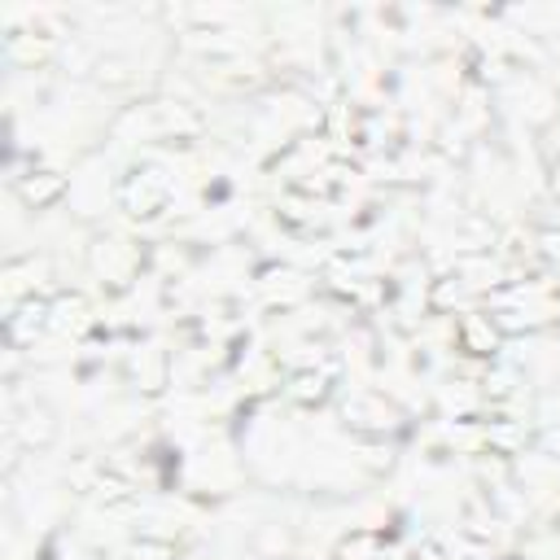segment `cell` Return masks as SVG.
I'll return each mask as SVG.
<instances>
[{
	"label": "cell",
	"instance_id": "obj_10",
	"mask_svg": "<svg viewBox=\"0 0 560 560\" xmlns=\"http://www.w3.org/2000/svg\"><path fill=\"white\" fill-rule=\"evenodd\" d=\"M328 394H332V372L306 368V372H293V376H289V398L302 402V407H319Z\"/></svg>",
	"mask_w": 560,
	"mask_h": 560
},
{
	"label": "cell",
	"instance_id": "obj_18",
	"mask_svg": "<svg viewBox=\"0 0 560 560\" xmlns=\"http://www.w3.org/2000/svg\"><path fill=\"white\" fill-rule=\"evenodd\" d=\"M499 560H521V556H499Z\"/></svg>",
	"mask_w": 560,
	"mask_h": 560
},
{
	"label": "cell",
	"instance_id": "obj_14",
	"mask_svg": "<svg viewBox=\"0 0 560 560\" xmlns=\"http://www.w3.org/2000/svg\"><path fill=\"white\" fill-rule=\"evenodd\" d=\"M127 556H131V560H179V547H175L171 538H153V534H140V538H131Z\"/></svg>",
	"mask_w": 560,
	"mask_h": 560
},
{
	"label": "cell",
	"instance_id": "obj_5",
	"mask_svg": "<svg viewBox=\"0 0 560 560\" xmlns=\"http://www.w3.org/2000/svg\"><path fill=\"white\" fill-rule=\"evenodd\" d=\"M13 192H18V201L26 210H48L52 201L66 197V175L52 171V166H31V171H22L13 179Z\"/></svg>",
	"mask_w": 560,
	"mask_h": 560
},
{
	"label": "cell",
	"instance_id": "obj_1",
	"mask_svg": "<svg viewBox=\"0 0 560 560\" xmlns=\"http://www.w3.org/2000/svg\"><path fill=\"white\" fill-rule=\"evenodd\" d=\"M166 201H171V179L158 166H136L118 179V206L131 219H153L166 210Z\"/></svg>",
	"mask_w": 560,
	"mask_h": 560
},
{
	"label": "cell",
	"instance_id": "obj_9",
	"mask_svg": "<svg viewBox=\"0 0 560 560\" xmlns=\"http://www.w3.org/2000/svg\"><path fill=\"white\" fill-rule=\"evenodd\" d=\"M48 302H52V328H57V332L79 337V332L92 328V306H88L83 293H57V298H48Z\"/></svg>",
	"mask_w": 560,
	"mask_h": 560
},
{
	"label": "cell",
	"instance_id": "obj_4",
	"mask_svg": "<svg viewBox=\"0 0 560 560\" xmlns=\"http://www.w3.org/2000/svg\"><path fill=\"white\" fill-rule=\"evenodd\" d=\"M9 433H13V442L22 451H48L57 442V411L48 402H39V398L22 402L13 411V420H9Z\"/></svg>",
	"mask_w": 560,
	"mask_h": 560
},
{
	"label": "cell",
	"instance_id": "obj_19",
	"mask_svg": "<svg viewBox=\"0 0 560 560\" xmlns=\"http://www.w3.org/2000/svg\"><path fill=\"white\" fill-rule=\"evenodd\" d=\"M192 560H197V556H192Z\"/></svg>",
	"mask_w": 560,
	"mask_h": 560
},
{
	"label": "cell",
	"instance_id": "obj_3",
	"mask_svg": "<svg viewBox=\"0 0 560 560\" xmlns=\"http://www.w3.org/2000/svg\"><path fill=\"white\" fill-rule=\"evenodd\" d=\"M44 328H52V302L26 293V298H18V306L4 315V346H9V350H31Z\"/></svg>",
	"mask_w": 560,
	"mask_h": 560
},
{
	"label": "cell",
	"instance_id": "obj_13",
	"mask_svg": "<svg viewBox=\"0 0 560 560\" xmlns=\"http://www.w3.org/2000/svg\"><path fill=\"white\" fill-rule=\"evenodd\" d=\"M249 547H254V556H262V560H284V556L298 547V538H293L289 525H262Z\"/></svg>",
	"mask_w": 560,
	"mask_h": 560
},
{
	"label": "cell",
	"instance_id": "obj_11",
	"mask_svg": "<svg viewBox=\"0 0 560 560\" xmlns=\"http://www.w3.org/2000/svg\"><path fill=\"white\" fill-rule=\"evenodd\" d=\"M127 372L140 381V389L144 394H158L162 385H166V354L162 350H140V354H131V363H127Z\"/></svg>",
	"mask_w": 560,
	"mask_h": 560
},
{
	"label": "cell",
	"instance_id": "obj_7",
	"mask_svg": "<svg viewBox=\"0 0 560 560\" xmlns=\"http://www.w3.org/2000/svg\"><path fill=\"white\" fill-rule=\"evenodd\" d=\"M4 57L18 70H35V66H44L52 57V35H44L35 26L31 31H9L4 35Z\"/></svg>",
	"mask_w": 560,
	"mask_h": 560
},
{
	"label": "cell",
	"instance_id": "obj_8",
	"mask_svg": "<svg viewBox=\"0 0 560 560\" xmlns=\"http://www.w3.org/2000/svg\"><path fill=\"white\" fill-rule=\"evenodd\" d=\"M455 337H459V346H464L468 354H477V359H494V350H499V341H503L499 324H494L490 315H481V311H468V315L459 319Z\"/></svg>",
	"mask_w": 560,
	"mask_h": 560
},
{
	"label": "cell",
	"instance_id": "obj_2",
	"mask_svg": "<svg viewBox=\"0 0 560 560\" xmlns=\"http://www.w3.org/2000/svg\"><path fill=\"white\" fill-rule=\"evenodd\" d=\"M341 420H346V429L368 433V438H385V433H394V429L402 424L398 407H394L385 394H376V389H354V394L341 402Z\"/></svg>",
	"mask_w": 560,
	"mask_h": 560
},
{
	"label": "cell",
	"instance_id": "obj_6",
	"mask_svg": "<svg viewBox=\"0 0 560 560\" xmlns=\"http://www.w3.org/2000/svg\"><path fill=\"white\" fill-rule=\"evenodd\" d=\"M92 267L109 280V289H127V284H131V276H136V267H140V254H136L127 241L105 236V241H96V245H92Z\"/></svg>",
	"mask_w": 560,
	"mask_h": 560
},
{
	"label": "cell",
	"instance_id": "obj_15",
	"mask_svg": "<svg viewBox=\"0 0 560 560\" xmlns=\"http://www.w3.org/2000/svg\"><path fill=\"white\" fill-rule=\"evenodd\" d=\"M534 446H538L542 455H551V459H560V424H547V429H538V438H534Z\"/></svg>",
	"mask_w": 560,
	"mask_h": 560
},
{
	"label": "cell",
	"instance_id": "obj_12",
	"mask_svg": "<svg viewBox=\"0 0 560 560\" xmlns=\"http://www.w3.org/2000/svg\"><path fill=\"white\" fill-rule=\"evenodd\" d=\"M332 560H385V538L376 529H354L337 542Z\"/></svg>",
	"mask_w": 560,
	"mask_h": 560
},
{
	"label": "cell",
	"instance_id": "obj_17",
	"mask_svg": "<svg viewBox=\"0 0 560 560\" xmlns=\"http://www.w3.org/2000/svg\"><path fill=\"white\" fill-rule=\"evenodd\" d=\"M551 188H556V197H560V162L551 166Z\"/></svg>",
	"mask_w": 560,
	"mask_h": 560
},
{
	"label": "cell",
	"instance_id": "obj_16",
	"mask_svg": "<svg viewBox=\"0 0 560 560\" xmlns=\"http://www.w3.org/2000/svg\"><path fill=\"white\" fill-rule=\"evenodd\" d=\"M411 560H451V556H446L438 542H424V547H416V551H411Z\"/></svg>",
	"mask_w": 560,
	"mask_h": 560
}]
</instances>
